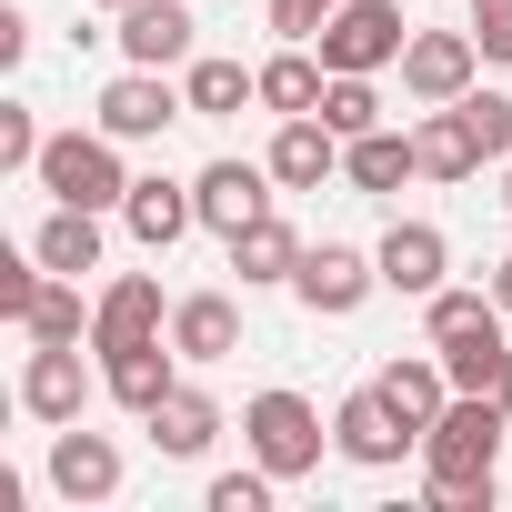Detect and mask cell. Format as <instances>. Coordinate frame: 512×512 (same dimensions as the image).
Listing matches in <instances>:
<instances>
[{"instance_id": "cell-1", "label": "cell", "mask_w": 512, "mask_h": 512, "mask_svg": "<svg viewBox=\"0 0 512 512\" xmlns=\"http://www.w3.org/2000/svg\"><path fill=\"white\" fill-rule=\"evenodd\" d=\"M502 402H482V392H452L442 402V422L422 432V492H432V512H492V462H502Z\"/></svg>"}, {"instance_id": "cell-2", "label": "cell", "mask_w": 512, "mask_h": 512, "mask_svg": "<svg viewBox=\"0 0 512 512\" xmlns=\"http://www.w3.org/2000/svg\"><path fill=\"white\" fill-rule=\"evenodd\" d=\"M31 181H41L51 201H71V211H121V201H131V171H121V141H111V131H51Z\"/></svg>"}, {"instance_id": "cell-3", "label": "cell", "mask_w": 512, "mask_h": 512, "mask_svg": "<svg viewBox=\"0 0 512 512\" xmlns=\"http://www.w3.org/2000/svg\"><path fill=\"white\" fill-rule=\"evenodd\" d=\"M241 442H251V462H262V472L302 482V472H322L332 422H322L302 392H251V402H241Z\"/></svg>"}, {"instance_id": "cell-4", "label": "cell", "mask_w": 512, "mask_h": 512, "mask_svg": "<svg viewBox=\"0 0 512 512\" xmlns=\"http://www.w3.org/2000/svg\"><path fill=\"white\" fill-rule=\"evenodd\" d=\"M312 51H322V71H402L412 21H402V0H342Z\"/></svg>"}, {"instance_id": "cell-5", "label": "cell", "mask_w": 512, "mask_h": 512, "mask_svg": "<svg viewBox=\"0 0 512 512\" xmlns=\"http://www.w3.org/2000/svg\"><path fill=\"white\" fill-rule=\"evenodd\" d=\"M372 292H382V262H372V251H352V241H312L302 272H292V302H302L312 322H352Z\"/></svg>"}, {"instance_id": "cell-6", "label": "cell", "mask_w": 512, "mask_h": 512, "mask_svg": "<svg viewBox=\"0 0 512 512\" xmlns=\"http://www.w3.org/2000/svg\"><path fill=\"white\" fill-rule=\"evenodd\" d=\"M91 392H111V382L81 362V342H31V362H21V412H31V422L61 432V422L91 412Z\"/></svg>"}, {"instance_id": "cell-7", "label": "cell", "mask_w": 512, "mask_h": 512, "mask_svg": "<svg viewBox=\"0 0 512 512\" xmlns=\"http://www.w3.org/2000/svg\"><path fill=\"white\" fill-rule=\"evenodd\" d=\"M332 452L362 462V472H402V452H422V432L382 402V382H362V392H342V412H332Z\"/></svg>"}, {"instance_id": "cell-8", "label": "cell", "mask_w": 512, "mask_h": 512, "mask_svg": "<svg viewBox=\"0 0 512 512\" xmlns=\"http://www.w3.org/2000/svg\"><path fill=\"white\" fill-rule=\"evenodd\" d=\"M171 121H191V91H181L171 71H141V61H131V71L101 91V131H111V141H161Z\"/></svg>"}, {"instance_id": "cell-9", "label": "cell", "mask_w": 512, "mask_h": 512, "mask_svg": "<svg viewBox=\"0 0 512 512\" xmlns=\"http://www.w3.org/2000/svg\"><path fill=\"white\" fill-rule=\"evenodd\" d=\"M272 191H282V181H272V161H201V171H191L201 231H221V241L262 221V211H272Z\"/></svg>"}, {"instance_id": "cell-10", "label": "cell", "mask_w": 512, "mask_h": 512, "mask_svg": "<svg viewBox=\"0 0 512 512\" xmlns=\"http://www.w3.org/2000/svg\"><path fill=\"white\" fill-rule=\"evenodd\" d=\"M482 81V41L472 31H412V51H402V91L432 111V101H462Z\"/></svg>"}, {"instance_id": "cell-11", "label": "cell", "mask_w": 512, "mask_h": 512, "mask_svg": "<svg viewBox=\"0 0 512 512\" xmlns=\"http://www.w3.org/2000/svg\"><path fill=\"white\" fill-rule=\"evenodd\" d=\"M121 442L111 432H81V422H61L51 432V492L61 502H121Z\"/></svg>"}, {"instance_id": "cell-12", "label": "cell", "mask_w": 512, "mask_h": 512, "mask_svg": "<svg viewBox=\"0 0 512 512\" xmlns=\"http://www.w3.org/2000/svg\"><path fill=\"white\" fill-rule=\"evenodd\" d=\"M372 262H382V292H402V302H432V292L452 282V241H442V221H392Z\"/></svg>"}, {"instance_id": "cell-13", "label": "cell", "mask_w": 512, "mask_h": 512, "mask_svg": "<svg viewBox=\"0 0 512 512\" xmlns=\"http://www.w3.org/2000/svg\"><path fill=\"white\" fill-rule=\"evenodd\" d=\"M171 332V302L151 272H121L101 302H91V352H131V342H161Z\"/></svg>"}, {"instance_id": "cell-14", "label": "cell", "mask_w": 512, "mask_h": 512, "mask_svg": "<svg viewBox=\"0 0 512 512\" xmlns=\"http://www.w3.org/2000/svg\"><path fill=\"white\" fill-rule=\"evenodd\" d=\"M111 21H121V31H111L121 61H141V71H181V61H191V31H201L191 0H131V11H111Z\"/></svg>"}, {"instance_id": "cell-15", "label": "cell", "mask_w": 512, "mask_h": 512, "mask_svg": "<svg viewBox=\"0 0 512 512\" xmlns=\"http://www.w3.org/2000/svg\"><path fill=\"white\" fill-rule=\"evenodd\" d=\"M262 161H272V181H282V191H322V181H342V131H332L322 111H302V121H282V131H272V151H262Z\"/></svg>"}, {"instance_id": "cell-16", "label": "cell", "mask_w": 512, "mask_h": 512, "mask_svg": "<svg viewBox=\"0 0 512 512\" xmlns=\"http://www.w3.org/2000/svg\"><path fill=\"white\" fill-rule=\"evenodd\" d=\"M191 221H201L191 181H171V171H131V201H121V231H131L141 251H171V241H181Z\"/></svg>"}, {"instance_id": "cell-17", "label": "cell", "mask_w": 512, "mask_h": 512, "mask_svg": "<svg viewBox=\"0 0 512 512\" xmlns=\"http://www.w3.org/2000/svg\"><path fill=\"white\" fill-rule=\"evenodd\" d=\"M101 382H111V402H121L131 422H151V412L181 392V352H171V342H131V352H101Z\"/></svg>"}, {"instance_id": "cell-18", "label": "cell", "mask_w": 512, "mask_h": 512, "mask_svg": "<svg viewBox=\"0 0 512 512\" xmlns=\"http://www.w3.org/2000/svg\"><path fill=\"white\" fill-rule=\"evenodd\" d=\"M432 352H442L452 392H482V402H502V412H512V342H502V312H492V322H472V332H452V342H432Z\"/></svg>"}, {"instance_id": "cell-19", "label": "cell", "mask_w": 512, "mask_h": 512, "mask_svg": "<svg viewBox=\"0 0 512 512\" xmlns=\"http://www.w3.org/2000/svg\"><path fill=\"white\" fill-rule=\"evenodd\" d=\"M171 352L201 362V372L231 362V352H241V302H231V292H181V302H171Z\"/></svg>"}, {"instance_id": "cell-20", "label": "cell", "mask_w": 512, "mask_h": 512, "mask_svg": "<svg viewBox=\"0 0 512 512\" xmlns=\"http://www.w3.org/2000/svg\"><path fill=\"white\" fill-rule=\"evenodd\" d=\"M221 251H231V272H241V292H262V282H292V272H302V251H312V241H302V231H292L282 211H262L251 231H231Z\"/></svg>"}, {"instance_id": "cell-21", "label": "cell", "mask_w": 512, "mask_h": 512, "mask_svg": "<svg viewBox=\"0 0 512 512\" xmlns=\"http://www.w3.org/2000/svg\"><path fill=\"white\" fill-rule=\"evenodd\" d=\"M251 71H262V111H272V121H302V111H322V91H332V71H322L312 41H282L272 61H251Z\"/></svg>"}, {"instance_id": "cell-22", "label": "cell", "mask_w": 512, "mask_h": 512, "mask_svg": "<svg viewBox=\"0 0 512 512\" xmlns=\"http://www.w3.org/2000/svg\"><path fill=\"white\" fill-rule=\"evenodd\" d=\"M141 432H151V452H161V462H201V452L221 442V402H211L201 382H181V392H171Z\"/></svg>"}, {"instance_id": "cell-23", "label": "cell", "mask_w": 512, "mask_h": 512, "mask_svg": "<svg viewBox=\"0 0 512 512\" xmlns=\"http://www.w3.org/2000/svg\"><path fill=\"white\" fill-rule=\"evenodd\" d=\"M181 91H191V121L262 111V71H241V61H221V51H191V61H181Z\"/></svg>"}, {"instance_id": "cell-24", "label": "cell", "mask_w": 512, "mask_h": 512, "mask_svg": "<svg viewBox=\"0 0 512 512\" xmlns=\"http://www.w3.org/2000/svg\"><path fill=\"white\" fill-rule=\"evenodd\" d=\"M412 151H422V181H472V171H482V141H472L462 101H432V111L412 121Z\"/></svg>"}, {"instance_id": "cell-25", "label": "cell", "mask_w": 512, "mask_h": 512, "mask_svg": "<svg viewBox=\"0 0 512 512\" xmlns=\"http://www.w3.org/2000/svg\"><path fill=\"white\" fill-rule=\"evenodd\" d=\"M342 181H352V191H402V181H422L412 131H362V141H342Z\"/></svg>"}, {"instance_id": "cell-26", "label": "cell", "mask_w": 512, "mask_h": 512, "mask_svg": "<svg viewBox=\"0 0 512 512\" xmlns=\"http://www.w3.org/2000/svg\"><path fill=\"white\" fill-rule=\"evenodd\" d=\"M382 402L412 422V432H432L442 422V402H452V372H442V352H412V362H382Z\"/></svg>"}, {"instance_id": "cell-27", "label": "cell", "mask_w": 512, "mask_h": 512, "mask_svg": "<svg viewBox=\"0 0 512 512\" xmlns=\"http://www.w3.org/2000/svg\"><path fill=\"white\" fill-rule=\"evenodd\" d=\"M31 251H41V272H101V211H71V201H51V221L31 231Z\"/></svg>"}, {"instance_id": "cell-28", "label": "cell", "mask_w": 512, "mask_h": 512, "mask_svg": "<svg viewBox=\"0 0 512 512\" xmlns=\"http://www.w3.org/2000/svg\"><path fill=\"white\" fill-rule=\"evenodd\" d=\"M21 332H31V342H91V302H81V282H71V272H51V282H41V302L21 312Z\"/></svg>"}, {"instance_id": "cell-29", "label": "cell", "mask_w": 512, "mask_h": 512, "mask_svg": "<svg viewBox=\"0 0 512 512\" xmlns=\"http://www.w3.org/2000/svg\"><path fill=\"white\" fill-rule=\"evenodd\" d=\"M322 121H332L342 141L382 131V91H372V71H332V91H322Z\"/></svg>"}, {"instance_id": "cell-30", "label": "cell", "mask_w": 512, "mask_h": 512, "mask_svg": "<svg viewBox=\"0 0 512 512\" xmlns=\"http://www.w3.org/2000/svg\"><path fill=\"white\" fill-rule=\"evenodd\" d=\"M492 312H502V302H492V282H482V292H472V282H442V292L422 302V332H432V342H452V332H472V322H492Z\"/></svg>"}, {"instance_id": "cell-31", "label": "cell", "mask_w": 512, "mask_h": 512, "mask_svg": "<svg viewBox=\"0 0 512 512\" xmlns=\"http://www.w3.org/2000/svg\"><path fill=\"white\" fill-rule=\"evenodd\" d=\"M272 492H282V472H262V462H251V472H211L201 512H272Z\"/></svg>"}, {"instance_id": "cell-32", "label": "cell", "mask_w": 512, "mask_h": 512, "mask_svg": "<svg viewBox=\"0 0 512 512\" xmlns=\"http://www.w3.org/2000/svg\"><path fill=\"white\" fill-rule=\"evenodd\" d=\"M462 121H472V141H482V161H512V91H462Z\"/></svg>"}, {"instance_id": "cell-33", "label": "cell", "mask_w": 512, "mask_h": 512, "mask_svg": "<svg viewBox=\"0 0 512 512\" xmlns=\"http://www.w3.org/2000/svg\"><path fill=\"white\" fill-rule=\"evenodd\" d=\"M0 171H41V121H31V101H0Z\"/></svg>"}, {"instance_id": "cell-34", "label": "cell", "mask_w": 512, "mask_h": 512, "mask_svg": "<svg viewBox=\"0 0 512 512\" xmlns=\"http://www.w3.org/2000/svg\"><path fill=\"white\" fill-rule=\"evenodd\" d=\"M41 282H51V272H41V251H31V262H0V322H21V312L41 302Z\"/></svg>"}, {"instance_id": "cell-35", "label": "cell", "mask_w": 512, "mask_h": 512, "mask_svg": "<svg viewBox=\"0 0 512 512\" xmlns=\"http://www.w3.org/2000/svg\"><path fill=\"white\" fill-rule=\"evenodd\" d=\"M472 41H482V61L512 71V0H472Z\"/></svg>"}, {"instance_id": "cell-36", "label": "cell", "mask_w": 512, "mask_h": 512, "mask_svg": "<svg viewBox=\"0 0 512 512\" xmlns=\"http://www.w3.org/2000/svg\"><path fill=\"white\" fill-rule=\"evenodd\" d=\"M332 11H342V0H272V31H282V41H322Z\"/></svg>"}, {"instance_id": "cell-37", "label": "cell", "mask_w": 512, "mask_h": 512, "mask_svg": "<svg viewBox=\"0 0 512 512\" xmlns=\"http://www.w3.org/2000/svg\"><path fill=\"white\" fill-rule=\"evenodd\" d=\"M492 302H502V322H512V262H492Z\"/></svg>"}, {"instance_id": "cell-38", "label": "cell", "mask_w": 512, "mask_h": 512, "mask_svg": "<svg viewBox=\"0 0 512 512\" xmlns=\"http://www.w3.org/2000/svg\"><path fill=\"white\" fill-rule=\"evenodd\" d=\"M502 211H512V161H502Z\"/></svg>"}, {"instance_id": "cell-39", "label": "cell", "mask_w": 512, "mask_h": 512, "mask_svg": "<svg viewBox=\"0 0 512 512\" xmlns=\"http://www.w3.org/2000/svg\"><path fill=\"white\" fill-rule=\"evenodd\" d=\"M91 11H131V0H91Z\"/></svg>"}]
</instances>
